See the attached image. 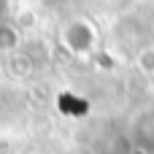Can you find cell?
Instances as JSON below:
<instances>
[{
  "label": "cell",
  "instance_id": "cell-1",
  "mask_svg": "<svg viewBox=\"0 0 154 154\" xmlns=\"http://www.w3.org/2000/svg\"><path fill=\"white\" fill-rule=\"evenodd\" d=\"M14 43H16V32H14L8 24H0V51L14 49Z\"/></svg>",
  "mask_w": 154,
  "mask_h": 154
}]
</instances>
